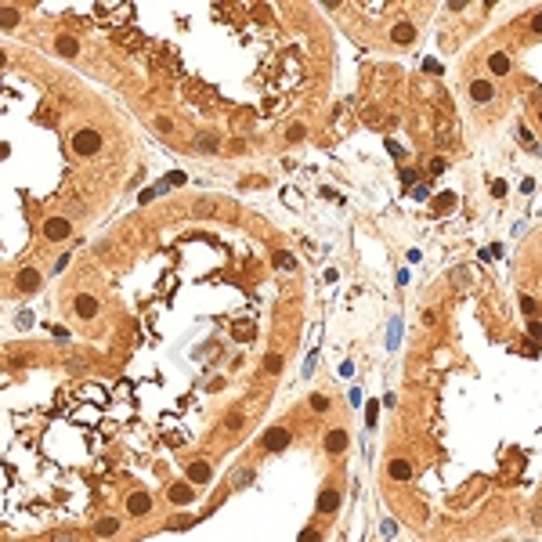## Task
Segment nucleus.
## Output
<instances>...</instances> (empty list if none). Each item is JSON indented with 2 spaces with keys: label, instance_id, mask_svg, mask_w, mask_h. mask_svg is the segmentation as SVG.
Masks as SVG:
<instances>
[{
  "label": "nucleus",
  "instance_id": "obj_1",
  "mask_svg": "<svg viewBox=\"0 0 542 542\" xmlns=\"http://www.w3.org/2000/svg\"><path fill=\"white\" fill-rule=\"evenodd\" d=\"M98 145H101V138H98L94 131H80V134L72 138V148H76V152H87V156L98 152Z\"/></svg>",
  "mask_w": 542,
  "mask_h": 542
},
{
  "label": "nucleus",
  "instance_id": "obj_2",
  "mask_svg": "<svg viewBox=\"0 0 542 542\" xmlns=\"http://www.w3.org/2000/svg\"><path fill=\"white\" fill-rule=\"evenodd\" d=\"M286 445H289V430L271 427V430L264 434V448H268V452H278V448H286Z\"/></svg>",
  "mask_w": 542,
  "mask_h": 542
},
{
  "label": "nucleus",
  "instance_id": "obj_3",
  "mask_svg": "<svg viewBox=\"0 0 542 542\" xmlns=\"http://www.w3.org/2000/svg\"><path fill=\"white\" fill-rule=\"evenodd\" d=\"M344 448H347V434H344V430H329V437H325V452L337 455V452H344Z\"/></svg>",
  "mask_w": 542,
  "mask_h": 542
},
{
  "label": "nucleus",
  "instance_id": "obj_4",
  "mask_svg": "<svg viewBox=\"0 0 542 542\" xmlns=\"http://www.w3.org/2000/svg\"><path fill=\"white\" fill-rule=\"evenodd\" d=\"M44 235H47V239H65V235H69V221H62V217L47 221V224H44Z\"/></svg>",
  "mask_w": 542,
  "mask_h": 542
},
{
  "label": "nucleus",
  "instance_id": "obj_5",
  "mask_svg": "<svg viewBox=\"0 0 542 542\" xmlns=\"http://www.w3.org/2000/svg\"><path fill=\"white\" fill-rule=\"evenodd\" d=\"M127 510L138 517V513H148L152 510V499L145 495V492H138V495H131V503H127Z\"/></svg>",
  "mask_w": 542,
  "mask_h": 542
},
{
  "label": "nucleus",
  "instance_id": "obj_6",
  "mask_svg": "<svg viewBox=\"0 0 542 542\" xmlns=\"http://www.w3.org/2000/svg\"><path fill=\"white\" fill-rule=\"evenodd\" d=\"M94 311H98V300H94V297H87V293H83V297H76V315L91 318Z\"/></svg>",
  "mask_w": 542,
  "mask_h": 542
},
{
  "label": "nucleus",
  "instance_id": "obj_7",
  "mask_svg": "<svg viewBox=\"0 0 542 542\" xmlns=\"http://www.w3.org/2000/svg\"><path fill=\"white\" fill-rule=\"evenodd\" d=\"M337 506H340V492H325V495L318 499V510H322V513H332Z\"/></svg>",
  "mask_w": 542,
  "mask_h": 542
},
{
  "label": "nucleus",
  "instance_id": "obj_8",
  "mask_svg": "<svg viewBox=\"0 0 542 542\" xmlns=\"http://www.w3.org/2000/svg\"><path fill=\"white\" fill-rule=\"evenodd\" d=\"M18 286H22V289H25V293H33V289H36V286H40V275H36V271H33V268H25V271H22V275H18Z\"/></svg>",
  "mask_w": 542,
  "mask_h": 542
},
{
  "label": "nucleus",
  "instance_id": "obj_9",
  "mask_svg": "<svg viewBox=\"0 0 542 542\" xmlns=\"http://www.w3.org/2000/svg\"><path fill=\"white\" fill-rule=\"evenodd\" d=\"M188 477H192L195 484H202V481H210V467H206V463H192V467H188Z\"/></svg>",
  "mask_w": 542,
  "mask_h": 542
},
{
  "label": "nucleus",
  "instance_id": "obj_10",
  "mask_svg": "<svg viewBox=\"0 0 542 542\" xmlns=\"http://www.w3.org/2000/svg\"><path fill=\"white\" fill-rule=\"evenodd\" d=\"M408 474H412V467H408L405 459H394V463H391V477H398V481H405Z\"/></svg>",
  "mask_w": 542,
  "mask_h": 542
},
{
  "label": "nucleus",
  "instance_id": "obj_11",
  "mask_svg": "<svg viewBox=\"0 0 542 542\" xmlns=\"http://www.w3.org/2000/svg\"><path fill=\"white\" fill-rule=\"evenodd\" d=\"M474 98H477V101H488V98H492V83H488V80H477V83H474Z\"/></svg>",
  "mask_w": 542,
  "mask_h": 542
},
{
  "label": "nucleus",
  "instance_id": "obj_12",
  "mask_svg": "<svg viewBox=\"0 0 542 542\" xmlns=\"http://www.w3.org/2000/svg\"><path fill=\"white\" fill-rule=\"evenodd\" d=\"M170 499H174V503H188L192 488H188V484H177V488H170Z\"/></svg>",
  "mask_w": 542,
  "mask_h": 542
},
{
  "label": "nucleus",
  "instance_id": "obj_13",
  "mask_svg": "<svg viewBox=\"0 0 542 542\" xmlns=\"http://www.w3.org/2000/svg\"><path fill=\"white\" fill-rule=\"evenodd\" d=\"M116 528H119V524H116V521H98V528H94V531H98V535H101V538H105V535H112V531H116Z\"/></svg>",
  "mask_w": 542,
  "mask_h": 542
},
{
  "label": "nucleus",
  "instance_id": "obj_14",
  "mask_svg": "<svg viewBox=\"0 0 542 542\" xmlns=\"http://www.w3.org/2000/svg\"><path fill=\"white\" fill-rule=\"evenodd\" d=\"M235 337H239V340L253 337V325H249V322H239V325H235Z\"/></svg>",
  "mask_w": 542,
  "mask_h": 542
},
{
  "label": "nucleus",
  "instance_id": "obj_15",
  "mask_svg": "<svg viewBox=\"0 0 542 542\" xmlns=\"http://www.w3.org/2000/svg\"><path fill=\"white\" fill-rule=\"evenodd\" d=\"M394 40H401V44H405V40H412V25H405V22H401V25L394 29Z\"/></svg>",
  "mask_w": 542,
  "mask_h": 542
},
{
  "label": "nucleus",
  "instance_id": "obj_16",
  "mask_svg": "<svg viewBox=\"0 0 542 542\" xmlns=\"http://www.w3.org/2000/svg\"><path fill=\"white\" fill-rule=\"evenodd\" d=\"M264 369H268V372H278V369H282V358H278V354H268V358H264Z\"/></svg>",
  "mask_w": 542,
  "mask_h": 542
},
{
  "label": "nucleus",
  "instance_id": "obj_17",
  "mask_svg": "<svg viewBox=\"0 0 542 542\" xmlns=\"http://www.w3.org/2000/svg\"><path fill=\"white\" fill-rule=\"evenodd\" d=\"M58 47H62V55H72V51H76V40H72V36H62Z\"/></svg>",
  "mask_w": 542,
  "mask_h": 542
},
{
  "label": "nucleus",
  "instance_id": "obj_18",
  "mask_svg": "<svg viewBox=\"0 0 542 542\" xmlns=\"http://www.w3.org/2000/svg\"><path fill=\"white\" fill-rule=\"evenodd\" d=\"M492 69H495V72H506V69H510L506 55H495V58H492Z\"/></svg>",
  "mask_w": 542,
  "mask_h": 542
},
{
  "label": "nucleus",
  "instance_id": "obj_19",
  "mask_svg": "<svg viewBox=\"0 0 542 542\" xmlns=\"http://www.w3.org/2000/svg\"><path fill=\"white\" fill-rule=\"evenodd\" d=\"M304 138V127H289V141H300Z\"/></svg>",
  "mask_w": 542,
  "mask_h": 542
},
{
  "label": "nucleus",
  "instance_id": "obj_20",
  "mask_svg": "<svg viewBox=\"0 0 542 542\" xmlns=\"http://www.w3.org/2000/svg\"><path fill=\"white\" fill-rule=\"evenodd\" d=\"M55 542H76V535H72V531H62V535H55Z\"/></svg>",
  "mask_w": 542,
  "mask_h": 542
},
{
  "label": "nucleus",
  "instance_id": "obj_21",
  "mask_svg": "<svg viewBox=\"0 0 542 542\" xmlns=\"http://www.w3.org/2000/svg\"><path fill=\"white\" fill-rule=\"evenodd\" d=\"M300 542H318V531H304V535H300Z\"/></svg>",
  "mask_w": 542,
  "mask_h": 542
},
{
  "label": "nucleus",
  "instance_id": "obj_22",
  "mask_svg": "<svg viewBox=\"0 0 542 542\" xmlns=\"http://www.w3.org/2000/svg\"><path fill=\"white\" fill-rule=\"evenodd\" d=\"M535 29H538V33H542V15H538V18H535Z\"/></svg>",
  "mask_w": 542,
  "mask_h": 542
}]
</instances>
